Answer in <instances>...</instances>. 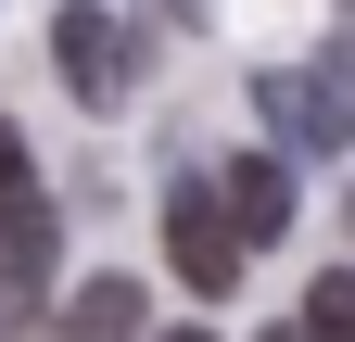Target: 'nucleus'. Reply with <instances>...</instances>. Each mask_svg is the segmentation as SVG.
Segmentation results:
<instances>
[{
  "instance_id": "nucleus-6",
  "label": "nucleus",
  "mask_w": 355,
  "mask_h": 342,
  "mask_svg": "<svg viewBox=\"0 0 355 342\" xmlns=\"http://www.w3.org/2000/svg\"><path fill=\"white\" fill-rule=\"evenodd\" d=\"M64 342H140V279H89L64 305Z\"/></svg>"
},
{
  "instance_id": "nucleus-4",
  "label": "nucleus",
  "mask_w": 355,
  "mask_h": 342,
  "mask_svg": "<svg viewBox=\"0 0 355 342\" xmlns=\"http://www.w3.org/2000/svg\"><path fill=\"white\" fill-rule=\"evenodd\" d=\"M51 241H64V228H51V203L26 190L13 216H0V317H26L38 291H51Z\"/></svg>"
},
{
  "instance_id": "nucleus-9",
  "label": "nucleus",
  "mask_w": 355,
  "mask_h": 342,
  "mask_svg": "<svg viewBox=\"0 0 355 342\" xmlns=\"http://www.w3.org/2000/svg\"><path fill=\"white\" fill-rule=\"evenodd\" d=\"M165 342H216V330H165Z\"/></svg>"
},
{
  "instance_id": "nucleus-7",
  "label": "nucleus",
  "mask_w": 355,
  "mask_h": 342,
  "mask_svg": "<svg viewBox=\"0 0 355 342\" xmlns=\"http://www.w3.org/2000/svg\"><path fill=\"white\" fill-rule=\"evenodd\" d=\"M304 342H355V267H330L318 291H304V317H292Z\"/></svg>"
},
{
  "instance_id": "nucleus-8",
  "label": "nucleus",
  "mask_w": 355,
  "mask_h": 342,
  "mask_svg": "<svg viewBox=\"0 0 355 342\" xmlns=\"http://www.w3.org/2000/svg\"><path fill=\"white\" fill-rule=\"evenodd\" d=\"M13 203H26V127L0 114V216H13Z\"/></svg>"
},
{
  "instance_id": "nucleus-1",
  "label": "nucleus",
  "mask_w": 355,
  "mask_h": 342,
  "mask_svg": "<svg viewBox=\"0 0 355 342\" xmlns=\"http://www.w3.org/2000/svg\"><path fill=\"white\" fill-rule=\"evenodd\" d=\"M254 102H266V127H279L292 152H343L355 140V38H343L318 76H266Z\"/></svg>"
},
{
  "instance_id": "nucleus-5",
  "label": "nucleus",
  "mask_w": 355,
  "mask_h": 342,
  "mask_svg": "<svg viewBox=\"0 0 355 342\" xmlns=\"http://www.w3.org/2000/svg\"><path fill=\"white\" fill-rule=\"evenodd\" d=\"M216 203H229L241 253H254V241H279V228H292V165H279V152H241L229 178H216Z\"/></svg>"
},
{
  "instance_id": "nucleus-10",
  "label": "nucleus",
  "mask_w": 355,
  "mask_h": 342,
  "mask_svg": "<svg viewBox=\"0 0 355 342\" xmlns=\"http://www.w3.org/2000/svg\"><path fill=\"white\" fill-rule=\"evenodd\" d=\"M279 342H304V330H279Z\"/></svg>"
},
{
  "instance_id": "nucleus-11",
  "label": "nucleus",
  "mask_w": 355,
  "mask_h": 342,
  "mask_svg": "<svg viewBox=\"0 0 355 342\" xmlns=\"http://www.w3.org/2000/svg\"><path fill=\"white\" fill-rule=\"evenodd\" d=\"M343 216H355V203H343Z\"/></svg>"
},
{
  "instance_id": "nucleus-2",
  "label": "nucleus",
  "mask_w": 355,
  "mask_h": 342,
  "mask_svg": "<svg viewBox=\"0 0 355 342\" xmlns=\"http://www.w3.org/2000/svg\"><path fill=\"white\" fill-rule=\"evenodd\" d=\"M165 267L191 291H241V228H229V203H216V178L165 190Z\"/></svg>"
},
{
  "instance_id": "nucleus-3",
  "label": "nucleus",
  "mask_w": 355,
  "mask_h": 342,
  "mask_svg": "<svg viewBox=\"0 0 355 342\" xmlns=\"http://www.w3.org/2000/svg\"><path fill=\"white\" fill-rule=\"evenodd\" d=\"M51 64H64V89L89 114H114L127 102V76H140V51H127V26L102 13V0H64V26H51Z\"/></svg>"
}]
</instances>
